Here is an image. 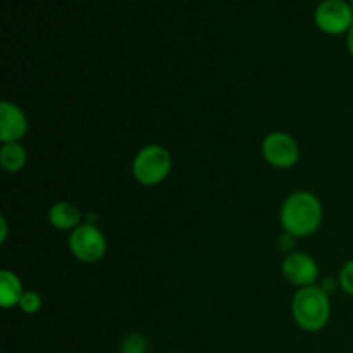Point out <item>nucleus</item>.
Here are the masks:
<instances>
[{
    "instance_id": "obj_1",
    "label": "nucleus",
    "mask_w": 353,
    "mask_h": 353,
    "mask_svg": "<svg viewBox=\"0 0 353 353\" xmlns=\"http://www.w3.org/2000/svg\"><path fill=\"white\" fill-rule=\"evenodd\" d=\"M323 216V203L314 193L295 192L283 202L279 219L285 233L295 238H307L317 233Z\"/></svg>"
},
{
    "instance_id": "obj_2",
    "label": "nucleus",
    "mask_w": 353,
    "mask_h": 353,
    "mask_svg": "<svg viewBox=\"0 0 353 353\" xmlns=\"http://www.w3.org/2000/svg\"><path fill=\"white\" fill-rule=\"evenodd\" d=\"M292 314L300 330L317 333L331 319L330 295L317 285L300 288L292 300Z\"/></svg>"
},
{
    "instance_id": "obj_3",
    "label": "nucleus",
    "mask_w": 353,
    "mask_h": 353,
    "mask_svg": "<svg viewBox=\"0 0 353 353\" xmlns=\"http://www.w3.org/2000/svg\"><path fill=\"white\" fill-rule=\"evenodd\" d=\"M172 169V157L162 145H147L133 161V176L140 185L157 186L165 181Z\"/></svg>"
},
{
    "instance_id": "obj_4",
    "label": "nucleus",
    "mask_w": 353,
    "mask_h": 353,
    "mask_svg": "<svg viewBox=\"0 0 353 353\" xmlns=\"http://www.w3.org/2000/svg\"><path fill=\"white\" fill-rule=\"evenodd\" d=\"M69 250L83 264H95L107 254V240L95 224H79L69 234Z\"/></svg>"
},
{
    "instance_id": "obj_5",
    "label": "nucleus",
    "mask_w": 353,
    "mask_h": 353,
    "mask_svg": "<svg viewBox=\"0 0 353 353\" xmlns=\"http://www.w3.org/2000/svg\"><path fill=\"white\" fill-rule=\"evenodd\" d=\"M314 19L323 33L331 37L345 34L353 26L352 6L345 0H324L317 6Z\"/></svg>"
},
{
    "instance_id": "obj_6",
    "label": "nucleus",
    "mask_w": 353,
    "mask_h": 353,
    "mask_svg": "<svg viewBox=\"0 0 353 353\" xmlns=\"http://www.w3.org/2000/svg\"><path fill=\"white\" fill-rule=\"evenodd\" d=\"M262 155L272 168L290 169L299 162L300 147L292 134L274 131L262 141Z\"/></svg>"
},
{
    "instance_id": "obj_7",
    "label": "nucleus",
    "mask_w": 353,
    "mask_h": 353,
    "mask_svg": "<svg viewBox=\"0 0 353 353\" xmlns=\"http://www.w3.org/2000/svg\"><path fill=\"white\" fill-rule=\"evenodd\" d=\"M281 269L283 276L299 288L316 285L317 278H319V265L309 254H303V252H293V254L286 255Z\"/></svg>"
},
{
    "instance_id": "obj_8",
    "label": "nucleus",
    "mask_w": 353,
    "mask_h": 353,
    "mask_svg": "<svg viewBox=\"0 0 353 353\" xmlns=\"http://www.w3.org/2000/svg\"><path fill=\"white\" fill-rule=\"evenodd\" d=\"M28 117L16 103L3 100L0 103V140L3 143H14L28 133Z\"/></svg>"
},
{
    "instance_id": "obj_9",
    "label": "nucleus",
    "mask_w": 353,
    "mask_h": 353,
    "mask_svg": "<svg viewBox=\"0 0 353 353\" xmlns=\"http://www.w3.org/2000/svg\"><path fill=\"white\" fill-rule=\"evenodd\" d=\"M23 295L24 288L19 276L9 269H2L0 271V307L6 310L19 307Z\"/></svg>"
},
{
    "instance_id": "obj_10",
    "label": "nucleus",
    "mask_w": 353,
    "mask_h": 353,
    "mask_svg": "<svg viewBox=\"0 0 353 353\" xmlns=\"http://www.w3.org/2000/svg\"><path fill=\"white\" fill-rule=\"evenodd\" d=\"M81 212L69 202H55L48 210V223L59 231H72L79 226Z\"/></svg>"
},
{
    "instance_id": "obj_11",
    "label": "nucleus",
    "mask_w": 353,
    "mask_h": 353,
    "mask_svg": "<svg viewBox=\"0 0 353 353\" xmlns=\"http://www.w3.org/2000/svg\"><path fill=\"white\" fill-rule=\"evenodd\" d=\"M28 162V152L19 141L14 143H3L0 150V165L7 172H19L23 171Z\"/></svg>"
},
{
    "instance_id": "obj_12",
    "label": "nucleus",
    "mask_w": 353,
    "mask_h": 353,
    "mask_svg": "<svg viewBox=\"0 0 353 353\" xmlns=\"http://www.w3.org/2000/svg\"><path fill=\"white\" fill-rule=\"evenodd\" d=\"M121 353H148V341L138 333L128 334L121 343Z\"/></svg>"
},
{
    "instance_id": "obj_13",
    "label": "nucleus",
    "mask_w": 353,
    "mask_h": 353,
    "mask_svg": "<svg viewBox=\"0 0 353 353\" xmlns=\"http://www.w3.org/2000/svg\"><path fill=\"white\" fill-rule=\"evenodd\" d=\"M41 305H43V300H41V295L38 292H33V290H28L24 292L23 299L19 302V309L23 310L24 314H37L40 312Z\"/></svg>"
},
{
    "instance_id": "obj_14",
    "label": "nucleus",
    "mask_w": 353,
    "mask_h": 353,
    "mask_svg": "<svg viewBox=\"0 0 353 353\" xmlns=\"http://www.w3.org/2000/svg\"><path fill=\"white\" fill-rule=\"evenodd\" d=\"M338 281H340V288L343 290L347 295L353 296V259H350V261L341 268Z\"/></svg>"
},
{
    "instance_id": "obj_15",
    "label": "nucleus",
    "mask_w": 353,
    "mask_h": 353,
    "mask_svg": "<svg viewBox=\"0 0 353 353\" xmlns=\"http://www.w3.org/2000/svg\"><path fill=\"white\" fill-rule=\"evenodd\" d=\"M319 286L324 290V292L327 293V295H330V293H333L334 290L340 288V281H331V279H324L323 285H319Z\"/></svg>"
},
{
    "instance_id": "obj_16",
    "label": "nucleus",
    "mask_w": 353,
    "mask_h": 353,
    "mask_svg": "<svg viewBox=\"0 0 353 353\" xmlns=\"http://www.w3.org/2000/svg\"><path fill=\"white\" fill-rule=\"evenodd\" d=\"M0 226H2V230H0V243H6V240H7V219L6 217H0Z\"/></svg>"
},
{
    "instance_id": "obj_17",
    "label": "nucleus",
    "mask_w": 353,
    "mask_h": 353,
    "mask_svg": "<svg viewBox=\"0 0 353 353\" xmlns=\"http://www.w3.org/2000/svg\"><path fill=\"white\" fill-rule=\"evenodd\" d=\"M347 47H348V52H350V55L353 57V26L347 33Z\"/></svg>"
},
{
    "instance_id": "obj_18",
    "label": "nucleus",
    "mask_w": 353,
    "mask_h": 353,
    "mask_svg": "<svg viewBox=\"0 0 353 353\" xmlns=\"http://www.w3.org/2000/svg\"><path fill=\"white\" fill-rule=\"evenodd\" d=\"M350 6H352V10H353V0H350Z\"/></svg>"
},
{
    "instance_id": "obj_19",
    "label": "nucleus",
    "mask_w": 353,
    "mask_h": 353,
    "mask_svg": "<svg viewBox=\"0 0 353 353\" xmlns=\"http://www.w3.org/2000/svg\"><path fill=\"white\" fill-rule=\"evenodd\" d=\"M171 353H181V352H171Z\"/></svg>"
}]
</instances>
